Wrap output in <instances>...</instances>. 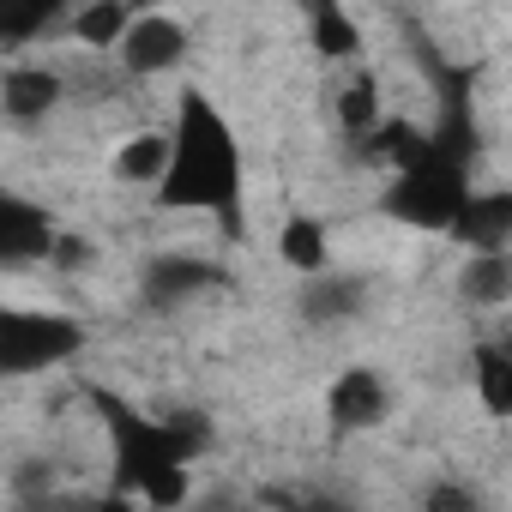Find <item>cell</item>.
<instances>
[{
  "instance_id": "1",
  "label": "cell",
  "mask_w": 512,
  "mask_h": 512,
  "mask_svg": "<svg viewBox=\"0 0 512 512\" xmlns=\"http://www.w3.org/2000/svg\"><path fill=\"white\" fill-rule=\"evenodd\" d=\"M157 199L169 211H211L229 235H241V145L205 91H181Z\"/></svg>"
},
{
  "instance_id": "2",
  "label": "cell",
  "mask_w": 512,
  "mask_h": 512,
  "mask_svg": "<svg viewBox=\"0 0 512 512\" xmlns=\"http://www.w3.org/2000/svg\"><path fill=\"white\" fill-rule=\"evenodd\" d=\"M91 410L103 416L109 446H115V494L145 500L151 512H175V506L187 500V470L169 458L157 416H145L139 404H127V398L109 392V386L91 392Z\"/></svg>"
},
{
  "instance_id": "3",
  "label": "cell",
  "mask_w": 512,
  "mask_h": 512,
  "mask_svg": "<svg viewBox=\"0 0 512 512\" xmlns=\"http://www.w3.org/2000/svg\"><path fill=\"white\" fill-rule=\"evenodd\" d=\"M464 199H470V181H464V163L458 157H446V151H434L428 145V133H422V151H416V163H404L398 175H392V187H386V217H398V223H410V229H452V217L464 211Z\"/></svg>"
},
{
  "instance_id": "4",
  "label": "cell",
  "mask_w": 512,
  "mask_h": 512,
  "mask_svg": "<svg viewBox=\"0 0 512 512\" xmlns=\"http://www.w3.org/2000/svg\"><path fill=\"white\" fill-rule=\"evenodd\" d=\"M85 350V326L55 308H13L0 302V380H25L73 362Z\"/></svg>"
},
{
  "instance_id": "5",
  "label": "cell",
  "mask_w": 512,
  "mask_h": 512,
  "mask_svg": "<svg viewBox=\"0 0 512 512\" xmlns=\"http://www.w3.org/2000/svg\"><path fill=\"white\" fill-rule=\"evenodd\" d=\"M211 290H229V272L211 266V260H193V253H157L139 278V302L151 314H175V308H187L193 296H211Z\"/></svg>"
},
{
  "instance_id": "6",
  "label": "cell",
  "mask_w": 512,
  "mask_h": 512,
  "mask_svg": "<svg viewBox=\"0 0 512 512\" xmlns=\"http://www.w3.org/2000/svg\"><path fill=\"white\" fill-rule=\"evenodd\" d=\"M115 55H121V67H127L133 79H157V73L181 67V55H187V25L169 19V13H133V25H127V37L115 43Z\"/></svg>"
},
{
  "instance_id": "7",
  "label": "cell",
  "mask_w": 512,
  "mask_h": 512,
  "mask_svg": "<svg viewBox=\"0 0 512 512\" xmlns=\"http://www.w3.org/2000/svg\"><path fill=\"white\" fill-rule=\"evenodd\" d=\"M326 416H332L338 434H368V428H380V422L392 416V386H386V374H374V368H344V374L332 380V392H326Z\"/></svg>"
},
{
  "instance_id": "8",
  "label": "cell",
  "mask_w": 512,
  "mask_h": 512,
  "mask_svg": "<svg viewBox=\"0 0 512 512\" xmlns=\"http://www.w3.org/2000/svg\"><path fill=\"white\" fill-rule=\"evenodd\" d=\"M55 217L43 205H31L25 193H7L0 187V272L7 266H37L49 260V247H55Z\"/></svg>"
},
{
  "instance_id": "9",
  "label": "cell",
  "mask_w": 512,
  "mask_h": 512,
  "mask_svg": "<svg viewBox=\"0 0 512 512\" xmlns=\"http://www.w3.org/2000/svg\"><path fill=\"white\" fill-rule=\"evenodd\" d=\"M446 235L458 247H470V260L476 253H506V241H512V193H470Z\"/></svg>"
},
{
  "instance_id": "10",
  "label": "cell",
  "mask_w": 512,
  "mask_h": 512,
  "mask_svg": "<svg viewBox=\"0 0 512 512\" xmlns=\"http://www.w3.org/2000/svg\"><path fill=\"white\" fill-rule=\"evenodd\" d=\"M61 97H67V79L55 67H7V79H0V109L13 121H43Z\"/></svg>"
},
{
  "instance_id": "11",
  "label": "cell",
  "mask_w": 512,
  "mask_h": 512,
  "mask_svg": "<svg viewBox=\"0 0 512 512\" xmlns=\"http://www.w3.org/2000/svg\"><path fill=\"white\" fill-rule=\"evenodd\" d=\"M362 308H368V284H362V278H344V272H320V278H308V290H302V320H314V326L350 320V314H362Z\"/></svg>"
},
{
  "instance_id": "12",
  "label": "cell",
  "mask_w": 512,
  "mask_h": 512,
  "mask_svg": "<svg viewBox=\"0 0 512 512\" xmlns=\"http://www.w3.org/2000/svg\"><path fill=\"white\" fill-rule=\"evenodd\" d=\"M278 253H284V266H290V272L320 278L326 260H332V229H326L320 217L296 211V217H284V229H278Z\"/></svg>"
},
{
  "instance_id": "13",
  "label": "cell",
  "mask_w": 512,
  "mask_h": 512,
  "mask_svg": "<svg viewBox=\"0 0 512 512\" xmlns=\"http://www.w3.org/2000/svg\"><path fill=\"white\" fill-rule=\"evenodd\" d=\"M470 362H476V398H482V410L494 422H506L512 416V356H506V344H476Z\"/></svg>"
},
{
  "instance_id": "14",
  "label": "cell",
  "mask_w": 512,
  "mask_h": 512,
  "mask_svg": "<svg viewBox=\"0 0 512 512\" xmlns=\"http://www.w3.org/2000/svg\"><path fill=\"white\" fill-rule=\"evenodd\" d=\"M458 290L476 308H500L512 296V260H506V253H476V260L464 266V278H458Z\"/></svg>"
},
{
  "instance_id": "15",
  "label": "cell",
  "mask_w": 512,
  "mask_h": 512,
  "mask_svg": "<svg viewBox=\"0 0 512 512\" xmlns=\"http://www.w3.org/2000/svg\"><path fill=\"white\" fill-rule=\"evenodd\" d=\"M163 169H169V133H133V139L115 151V175H121V181H145V187H157Z\"/></svg>"
},
{
  "instance_id": "16",
  "label": "cell",
  "mask_w": 512,
  "mask_h": 512,
  "mask_svg": "<svg viewBox=\"0 0 512 512\" xmlns=\"http://www.w3.org/2000/svg\"><path fill=\"white\" fill-rule=\"evenodd\" d=\"M157 428H163V446L181 470L211 452V416L205 410H169V416H157Z\"/></svg>"
},
{
  "instance_id": "17",
  "label": "cell",
  "mask_w": 512,
  "mask_h": 512,
  "mask_svg": "<svg viewBox=\"0 0 512 512\" xmlns=\"http://www.w3.org/2000/svg\"><path fill=\"white\" fill-rule=\"evenodd\" d=\"M308 31H314V49H320L326 61H350V55L362 49V31H356V19H350L344 7H332V0H320V7L308 13Z\"/></svg>"
},
{
  "instance_id": "18",
  "label": "cell",
  "mask_w": 512,
  "mask_h": 512,
  "mask_svg": "<svg viewBox=\"0 0 512 512\" xmlns=\"http://www.w3.org/2000/svg\"><path fill=\"white\" fill-rule=\"evenodd\" d=\"M380 121H386V109H380V79H374V73L350 79V85L338 91V127H344L350 139H362V133H374Z\"/></svg>"
},
{
  "instance_id": "19",
  "label": "cell",
  "mask_w": 512,
  "mask_h": 512,
  "mask_svg": "<svg viewBox=\"0 0 512 512\" xmlns=\"http://www.w3.org/2000/svg\"><path fill=\"white\" fill-rule=\"evenodd\" d=\"M133 13H127V0H97V7H79L73 13V37L91 43V49H115L127 37Z\"/></svg>"
},
{
  "instance_id": "20",
  "label": "cell",
  "mask_w": 512,
  "mask_h": 512,
  "mask_svg": "<svg viewBox=\"0 0 512 512\" xmlns=\"http://www.w3.org/2000/svg\"><path fill=\"white\" fill-rule=\"evenodd\" d=\"M55 0H0V43L7 49H19V43H31V37H43L49 25H55Z\"/></svg>"
},
{
  "instance_id": "21",
  "label": "cell",
  "mask_w": 512,
  "mask_h": 512,
  "mask_svg": "<svg viewBox=\"0 0 512 512\" xmlns=\"http://www.w3.org/2000/svg\"><path fill=\"white\" fill-rule=\"evenodd\" d=\"M422 512H488V500H482L470 482H428Z\"/></svg>"
},
{
  "instance_id": "22",
  "label": "cell",
  "mask_w": 512,
  "mask_h": 512,
  "mask_svg": "<svg viewBox=\"0 0 512 512\" xmlns=\"http://www.w3.org/2000/svg\"><path fill=\"white\" fill-rule=\"evenodd\" d=\"M91 260H97V247L85 235H55V247H49V266H61V272H85Z\"/></svg>"
},
{
  "instance_id": "23",
  "label": "cell",
  "mask_w": 512,
  "mask_h": 512,
  "mask_svg": "<svg viewBox=\"0 0 512 512\" xmlns=\"http://www.w3.org/2000/svg\"><path fill=\"white\" fill-rule=\"evenodd\" d=\"M272 512H356L338 494H272Z\"/></svg>"
},
{
  "instance_id": "24",
  "label": "cell",
  "mask_w": 512,
  "mask_h": 512,
  "mask_svg": "<svg viewBox=\"0 0 512 512\" xmlns=\"http://www.w3.org/2000/svg\"><path fill=\"white\" fill-rule=\"evenodd\" d=\"M31 512H97V500H85V494H37Z\"/></svg>"
},
{
  "instance_id": "25",
  "label": "cell",
  "mask_w": 512,
  "mask_h": 512,
  "mask_svg": "<svg viewBox=\"0 0 512 512\" xmlns=\"http://www.w3.org/2000/svg\"><path fill=\"white\" fill-rule=\"evenodd\" d=\"M241 512H260V506H241Z\"/></svg>"
}]
</instances>
